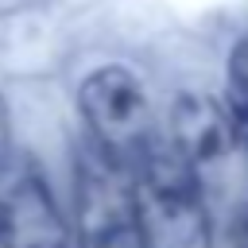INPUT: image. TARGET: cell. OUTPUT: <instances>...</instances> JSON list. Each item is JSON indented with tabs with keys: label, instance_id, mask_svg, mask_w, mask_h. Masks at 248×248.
Segmentation results:
<instances>
[{
	"label": "cell",
	"instance_id": "1",
	"mask_svg": "<svg viewBox=\"0 0 248 248\" xmlns=\"http://www.w3.org/2000/svg\"><path fill=\"white\" fill-rule=\"evenodd\" d=\"M140 229L147 248H213V213L202 174L167 140H155L132 167Z\"/></svg>",
	"mask_w": 248,
	"mask_h": 248
},
{
	"label": "cell",
	"instance_id": "8",
	"mask_svg": "<svg viewBox=\"0 0 248 248\" xmlns=\"http://www.w3.org/2000/svg\"><path fill=\"white\" fill-rule=\"evenodd\" d=\"M12 155V124H8V105L0 97V163Z\"/></svg>",
	"mask_w": 248,
	"mask_h": 248
},
{
	"label": "cell",
	"instance_id": "7",
	"mask_svg": "<svg viewBox=\"0 0 248 248\" xmlns=\"http://www.w3.org/2000/svg\"><path fill=\"white\" fill-rule=\"evenodd\" d=\"M229 236H232V248H248V202L236 209V217H232V229H229Z\"/></svg>",
	"mask_w": 248,
	"mask_h": 248
},
{
	"label": "cell",
	"instance_id": "6",
	"mask_svg": "<svg viewBox=\"0 0 248 248\" xmlns=\"http://www.w3.org/2000/svg\"><path fill=\"white\" fill-rule=\"evenodd\" d=\"M225 112L232 124V140L236 151L248 163V35L229 50V66H225Z\"/></svg>",
	"mask_w": 248,
	"mask_h": 248
},
{
	"label": "cell",
	"instance_id": "3",
	"mask_svg": "<svg viewBox=\"0 0 248 248\" xmlns=\"http://www.w3.org/2000/svg\"><path fill=\"white\" fill-rule=\"evenodd\" d=\"M78 112L85 120V140L124 167H136L159 140L143 81L128 66L89 70L78 85Z\"/></svg>",
	"mask_w": 248,
	"mask_h": 248
},
{
	"label": "cell",
	"instance_id": "4",
	"mask_svg": "<svg viewBox=\"0 0 248 248\" xmlns=\"http://www.w3.org/2000/svg\"><path fill=\"white\" fill-rule=\"evenodd\" d=\"M0 248H74L46 174L16 151L0 163Z\"/></svg>",
	"mask_w": 248,
	"mask_h": 248
},
{
	"label": "cell",
	"instance_id": "5",
	"mask_svg": "<svg viewBox=\"0 0 248 248\" xmlns=\"http://www.w3.org/2000/svg\"><path fill=\"white\" fill-rule=\"evenodd\" d=\"M163 140L170 143V151L182 163H190L202 174V182H205L209 170L225 167L229 155L236 151V140H232V124H229L225 105L217 97L194 93V89H186V93H178L170 101L167 136Z\"/></svg>",
	"mask_w": 248,
	"mask_h": 248
},
{
	"label": "cell",
	"instance_id": "2",
	"mask_svg": "<svg viewBox=\"0 0 248 248\" xmlns=\"http://www.w3.org/2000/svg\"><path fill=\"white\" fill-rule=\"evenodd\" d=\"M74 248H147L132 167L97 151L89 140L74 147Z\"/></svg>",
	"mask_w": 248,
	"mask_h": 248
}]
</instances>
